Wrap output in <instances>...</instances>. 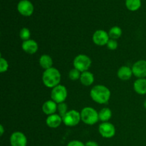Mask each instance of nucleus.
<instances>
[{"instance_id": "nucleus-1", "label": "nucleus", "mask_w": 146, "mask_h": 146, "mask_svg": "<svg viewBox=\"0 0 146 146\" xmlns=\"http://www.w3.org/2000/svg\"><path fill=\"white\" fill-rule=\"evenodd\" d=\"M90 95L95 102L99 104H105L109 101L111 91L105 86L97 85L93 87Z\"/></svg>"}, {"instance_id": "nucleus-2", "label": "nucleus", "mask_w": 146, "mask_h": 146, "mask_svg": "<svg viewBox=\"0 0 146 146\" xmlns=\"http://www.w3.org/2000/svg\"><path fill=\"white\" fill-rule=\"evenodd\" d=\"M43 83L48 88H53L59 85L61 81V74L55 68H48L44 71L42 76Z\"/></svg>"}, {"instance_id": "nucleus-3", "label": "nucleus", "mask_w": 146, "mask_h": 146, "mask_svg": "<svg viewBox=\"0 0 146 146\" xmlns=\"http://www.w3.org/2000/svg\"><path fill=\"white\" fill-rule=\"evenodd\" d=\"M81 120L87 125H94L99 120L98 113L91 107H86L83 108L81 112Z\"/></svg>"}, {"instance_id": "nucleus-4", "label": "nucleus", "mask_w": 146, "mask_h": 146, "mask_svg": "<svg viewBox=\"0 0 146 146\" xmlns=\"http://www.w3.org/2000/svg\"><path fill=\"white\" fill-rule=\"evenodd\" d=\"M91 65V60L88 56L84 54H79L74 60V68L78 69L80 72L88 71Z\"/></svg>"}, {"instance_id": "nucleus-5", "label": "nucleus", "mask_w": 146, "mask_h": 146, "mask_svg": "<svg viewBox=\"0 0 146 146\" xmlns=\"http://www.w3.org/2000/svg\"><path fill=\"white\" fill-rule=\"evenodd\" d=\"M67 95L68 92L66 88L63 85H58L54 87L51 93V99L58 104L64 102L66 99Z\"/></svg>"}, {"instance_id": "nucleus-6", "label": "nucleus", "mask_w": 146, "mask_h": 146, "mask_svg": "<svg viewBox=\"0 0 146 146\" xmlns=\"http://www.w3.org/2000/svg\"><path fill=\"white\" fill-rule=\"evenodd\" d=\"M63 122L67 126H75L81 120V113L76 110L68 111L62 118Z\"/></svg>"}, {"instance_id": "nucleus-7", "label": "nucleus", "mask_w": 146, "mask_h": 146, "mask_svg": "<svg viewBox=\"0 0 146 146\" xmlns=\"http://www.w3.org/2000/svg\"><path fill=\"white\" fill-rule=\"evenodd\" d=\"M101 136L106 138H111L115 135V128L112 123L109 122H104L99 125L98 128Z\"/></svg>"}, {"instance_id": "nucleus-8", "label": "nucleus", "mask_w": 146, "mask_h": 146, "mask_svg": "<svg viewBox=\"0 0 146 146\" xmlns=\"http://www.w3.org/2000/svg\"><path fill=\"white\" fill-rule=\"evenodd\" d=\"M17 9L21 15L24 17H29L34 12V6L29 0H21L18 3Z\"/></svg>"}, {"instance_id": "nucleus-9", "label": "nucleus", "mask_w": 146, "mask_h": 146, "mask_svg": "<svg viewBox=\"0 0 146 146\" xmlns=\"http://www.w3.org/2000/svg\"><path fill=\"white\" fill-rule=\"evenodd\" d=\"M133 74L138 78H144L146 77V61L139 60L133 65Z\"/></svg>"}, {"instance_id": "nucleus-10", "label": "nucleus", "mask_w": 146, "mask_h": 146, "mask_svg": "<svg viewBox=\"0 0 146 146\" xmlns=\"http://www.w3.org/2000/svg\"><path fill=\"white\" fill-rule=\"evenodd\" d=\"M93 41L94 44L100 46L106 45L109 41V35L104 30H97L93 35Z\"/></svg>"}, {"instance_id": "nucleus-11", "label": "nucleus", "mask_w": 146, "mask_h": 146, "mask_svg": "<svg viewBox=\"0 0 146 146\" xmlns=\"http://www.w3.org/2000/svg\"><path fill=\"white\" fill-rule=\"evenodd\" d=\"M10 143L11 146H27V137L21 132H14L10 137Z\"/></svg>"}, {"instance_id": "nucleus-12", "label": "nucleus", "mask_w": 146, "mask_h": 146, "mask_svg": "<svg viewBox=\"0 0 146 146\" xmlns=\"http://www.w3.org/2000/svg\"><path fill=\"white\" fill-rule=\"evenodd\" d=\"M21 48L26 53L29 54H34L38 51V44L35 41L29 39L27 41H23L21 44Z\"/></svg>"}, {"instance_id": "nucleus-13", "label": "nucleus", "mask_w": 146, "mask_h": 146, "mask_svg": "<svg viewBox=\"0 0 146 146\" xmlns=\"http://www.w3.org/2000/svg\"><path fill=\"white\" fill-rule=\"evenodd\" d=\"M57 109H58V106L56 103L54 102L53 100H48L43 104L42 111L46 115H50L55 114Z\"/></svg>"}, {"instance_id": "nucleus-14", "label": "nucleus", "mask_w": 146, "mask_h": 146, "mask_svg": "<svg viewBox=\"0 0 146 146\" xmlns=\"http://www.w3.org/2000/svg\"><path fill=\"white\" fill-rule=\"evenodd\" d=\"M62 121L63 119L61 115L58 114H52V115H48V118H46V123L50 128H56L61 125Z\"/></svg>"}, {"instance_id": "nucleus-15", "label": "nucleus", "mask_w": 146, "mask_h": 146, "mask_svg": "<svg viewBox=\"0 0 146 146\" xmlns=\"http://www.w3.org/2000/svg\"><path fill=\"white\" fill-rule=\"evenodd\" d=\"M117 74H118V77L120 79L123 80V81H128L131 78L133 75L132 68L126 66H121L118 69Z\"/></svg>"}, {"instance_id": "nucleus-16", "label": "nucleus", "mask_w": 146, "mask_h": 146, "mask_svg": "<svg viewBox=\"0 0 146 146\" xmlns=\"http://www.w3.org/2000/svg\"><path fill=\"white\" fill-rule=\"evenodd\" d=\"M134 91L140 95L146 94V79L144 78H138L134 82L133 84Z\"/></svg>"}, {"instance_id": "nucleus-17", "label": "nucleus", "mask_w": 146, "mask_h": 146, "mask_svg": "<svg viewBox=\"0 0 146 146\" xmlns=\"http://www.w3.org/2000/svg\"><path fill=\"white\" fill-rule=\"evenodd\" d=\"M80 81L81 84L86 86H89L91 84H93L94 81V74L89 71H84L81 74L80 77Z\"/></svg>"}, {"instance_id": "nucleus-18", "label": "nucleus", "mask_w": 146, "mask_h": 146, "mask_svg": "<svg viewBox=\"0 0 146 146\" xmlns=\"http://www.w3.org/2000/svg\"><path fill=\"white\" fill-rule=\"evenodd\" d=\"M39 64L44 69L46 70L51 68L53 65V60L50 56L44 54L39 58Z\"/></svg>"}, {"instance_id": "nucleus-19", "label": "nucleus", "mask_w": 146, "mask_h": 146, "mask_svg": "<svg viewBox=\"0 0 146 146\" xmlns=\"http://www.w3.org/2000/svg\"><path fill=\"white\" fill-rule=\"evenodd\" d=\"M111 116H112V112H111V109H109L108 108H103L98 113V118H99V120L103 121L104 123L108 122L111 119Z\"/></svg>"}, {"instance_id": "nucleus-20", "label": "nucleus", "mask_w": 146, "mask_h": 146, "mask_svg": "<svg viewBox=\"0 0 146 146\" xmlns=\"http://www.w3.org/2000/svg\"><path fill=\"white\" fill-rule=\"evenodd\" d=\"M125 6L130 11H136L141 7V0H125Z\"/></svg>"}, {"instance_id": "nucleus-21", "label": "nucleus", "mask_w": 146, "mask_h": 146, "mask_svg": "<svg viewBox=\"0 0 146 146\" xmlns=\"http://www.w3.org/2000/svg\"><path fill=\"white\" fill-rule=\"evenodd\" d=\"M108 35L111 39H118L122 35V30L119 27H113L108 32Z\"/></svg>"}, {"instance_id": "nucleus-22", "label": "nucleus", "mask_w": 146, "mask_h": 146, "mask_svg": "<svg viewBox=\"0 0 146 146\" xmlns=\"http://www.w3.org/2000/svg\"><path fill=\"white\" fill-rule=\"evenodd\" d=\"M81 72L78 71L76 68H73L71 71H69V74H68V77L72 81H76V80L79 79L80 77H81Z\"/></svg>"}, {"instance_id": "nucleus-23", "label": "nucleus", "mask_w": 146, "mask_h": 146, "mask_svg": "<svg viewBox=\"0 0 146 146\" xmlns=\"http://www.w3.org/2000/svg\"><path fill=\"white\" fill-rule=\"evenodd\" d=\"M19 36L21 39H22L23 41H27L30 38L31 33H30V31L27 28H22L20 30Z\"/></svg>"}, {"instance_id": "nucleus-24", "label": "nucleus", "mask_w": 146, "mask_h": 146, "mask_svg": "<svg viewBox=\"0 0 146 146\" xmlns=\"http://www.w3.org/2000/svg\"><path fill=\"white\" fill-rule=\"evenodd\" d=\"M67 109H68V106H67L66 104H65L64 102L58 104V113H59V115H61L62 118L65 115V114L68 112V111H67Z\"/></svg>"}, {"instance_id": "nucleus-25", "label": "nucleus", "mask_w": 146, "mask_h": 146, "mask_svg": "<svg viewBox=\"0 0 146 146\" xmlns=\"http://www.w3.org/2000/svg\"><path fill=\"white\" fill-rule=\"evenodd\" d=\"M9 64L5 58L1 57L0 58V72L4 73L8 70Z\"/></svg>"}, {"instance_id": "nucleus-26", "label": "nucleus", "mask_w": 146, "mask_h": 146, "mask_svg": "<svg viewBox=\"0 0 146 146\" xmlns=\"http://www.w3.org/2000/svg\"><path fill=\"white\" fill-rule=\"evenodd\" d=\"M107 47L110 50H115L118 48V42L115 39H109L106 44Z\"/></svg>"}, {"instance_id": "nucleus-27", "label": "nucleus", "mask_w": 146, "mask_h": 146, "mask_svg": "<svg viewBox=\"0 0 146 146\" xmlns=\"http://www.w3.org/2000/svg\"><path fill=\"white\" fill-rule=\"evenodd\" d=\"M67 146H86L85 144L79 141H72L68 143Z\"/></svg>"}, {"instance_id": "nucleus-28", "label": "nucleus", "mask_w": 146, "mask_h": 146, "mask_svg": "<svg viewBox=\"0 0 146 146\" xmlns=\"http://www.w3.org/2000/svg\"><path fill=\"white\" fill-rule=\"evenodd\" d=\"M86 146H99L98 144L95 141H88L85 144Z\"/></svg>"}, {"instance_id": "nucleus-29", "label": "nucleus", "mask_w": 146, "mask_h": 146, "mask_svg": "<svg viewBox=\"0 0 146 146\" xmlns=\"http://www.w3.org/2000/svg\"><path fill=\"white\" fill-rule=\"evenodd\" d=\"M4 127H3L2 125H0V135H2L3 133H4Z\"/></svg>"}, {"instance_id": "nucleus-30", "label": "nucleus", "mask_w": 146, "mask_h": 146, "mask_svg": "<svg viewBox=\"0 0 146 146\" xmlns=\"http://www.w3.org/2000/svg\"><path fill=\"white\" fill-rule=\"evenodd\" d=\"M144 107H145V108L146 109V100L145 101V102H144Z\"/></svg>"}]
</instances>
